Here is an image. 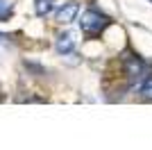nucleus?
<instances>
[{
    "label": "nucleus",
    "mask_w": 152,
    "mask_h": 150,
    "mask_svg": "<svg viewBox=\"0 0 152 150\" xmlns=\"http://www.w3.org/2000/svg\"><path fill=\"white\" fill-rule=\"evenodd\" d=\"M77 12H80V5H77L75 0H68V2H64V5L59 7V12L55 14V18H57V23L66 25V23H70V21H75Z\"/></svg>",
    "instance_id": "2"
},
{
    "label": "nucleus",
    "mask_w": 152,
    "mask_h": 150,
    "mask_svg": "<svg viewBox=\"0 0 152 150\" xmlns=\"http://www.w3.org/2000/svg\"><path fill=\"white\" fill-rule=\"evenodd\" d=\"M73 48H75V37L70 32H64V34L57 37V52L59 55H68V52H73Z\"/></svg>",
    "instance_id": "3"
},
{
    "label": "nucleus",
    "mask_w": 152,
    "mask_h": 150,
    "mask_svg": "<svg viewBox=\"0 0 152 150\" xmlns=\"http://www.w3.org/2000/svg\"><path fill=\"white\" fill-rule=\"evenodd\" d=\"M145 71V64L141 62L139 57H127V75H129V80H139L141 75Z\"/></svg>",
    "instance_id": "4"
},
{
    "label": "nucleus",
    "mask_w": 152,
    "mask_h": 150,
    "mask_svg": "<svg viewBox=\"0 0 152 150\" xmlns=\"http://www.w3.org/2000/svg\"><path fill=\"white\" fill-rule=\"evenodd\" d=\"M139 93L143 96L145 100H152V77H148L143 84H141V89H139Z\"/></svg>",
    "instance_id": "6"
},
{
    "label": "nucleus",
    "mask_w": 152,
    "mask_h": 150,
    "mask_svg": "<svg viewBox=\"0 0 152 150\" xmlns=\"http://www.w3.org/2000/svg\"><path fill=\"white\" fill-rule=\"evenodd\" d=\"M9 14H12V7L7 5V2H0V21H2V18H7Z\"/></svg>",
    "instance_id": "7"
},
{
    "label": "nucleus",
    "mask_w": 152,
    "mask_h": 150,
    "mask_svg": "<svg viewBox=\"0 0 152 150\" xmlns=\"http://www.w3.org/2000/svg\"><path fill=\"white\" fill-rule=\"evenodd\" d=\"M34 9H37L39 16H48V14H50V9H52V0H37Z\"/></svg>",
    "instance_id": "5"
},
{
    "label": "nucleus",
    "mask_w": 152,
    "mask_h": 150,
    "mask_svg": "<svg viewBox=\"0 0 152 150\" xmlns=\"http://www.w3.org/2000/svg\"><path fill=\"white\" fill-rule=\"evenodd\" d=\"M80 25H82V32H86V34H98V32H102L109 25V18L104 14L95 12V9H89V12L82 14Z\"/></svg>",
    "instance_id": "1"
}]
</instances>
